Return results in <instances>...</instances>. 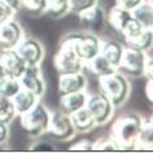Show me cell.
Listing matches in <instances>:
<instances>
[{"instance_id": "cell-4", "label": "cell", "mask_w": 153, "mask_h": 153, "mask_svg": "<svg viewBox=\"0 0 153 153\" xmlns=\"http://www.w3.org/2000/svg\"><path fill=\"white\" fill-rule=\"evenodd\" d=\"M49 110L43 104L36 102L29 112L20 114L21 128L31 137L45 134L49 122Z\"/></svg>"}, {"instance_id": "cell-24", "label": "cell", "mask_w": 153, "mask_h": 153, "mask_svg": "<svg viewBox=\"0 0 153 153\" xmlns=\"http://www.w3.org/2000/svg\"><path fill=\"white\" fill-rule=\"evenodd\" d=\"M20 90L21 85L18 82V78L7 74L0 75V95L12 99Z\"/></svg>"}, {"instance_id": "cell-29", "label": "cell", "mask_w": 153, "mask_h": 153, "mask_svg": "<svg viewBox=\"0 0 153 153\" xmlns=\"http://www.w3.org/2000/svg\"><path fill=\"white\" fill-rule=\"evenodd\" d=\"M96 4L97 0H69V10L78 14L79 12L88 9Z\"/></svg>"}, {"instance_id": "cell-21", "label": "cell", "mask_w": 153, "mask_h": 153, "mask_svg": "<svg viewBox=\"0 0 153 153\" xmlns=\"http://www.w3.org/2000/svg\"><path fill=\"white\" fill-rule=\"evenodd\" d=\"M153 149V128H152V121L148 122L143 121L141 128L137 135V139L135 141L134 151H152Z\"/></svg>"}, {"instance_id": "cell-36", "label": "cell", "mask_w": 153, "mask_h": 153, "mask_svg": "<svg viewBox=\"0 0 153 153\" xmlns=\"http://www.w3.org/2000/svg\"><path fill=\"white\" fill-rule=\"evenodd\" d=\"M3 3H5L7 5H9L14 12L21 8V0H1Z\"/></svg>"}, {"instance_id": "cell-1", "label": "cell", "mask_w": 153, "mask_h": 153, "mask_svg": "<svg viewBox=\"0 0 153 153\" xmlns=\"http://www.w3.org/2000/svg\"><path fill=\"white\" fill-rule=\"evenodd\" d=\"M141 125L143 120L136 113L123 114L114 121L110 128V136L120 151H134Z\"/></svg>"}, {"instance_id": "cell-34", "label": "cell", "mask_w": 153, "mask_h": 153, "mask_svg": "<svg viewBox=\"0 0 153 153\" xmlns=\"http://www.w3.org/2000/svg\"><path fill=\"white\" fill-rule=\"evenodd\" d=\"M152 78H148L147 79V83H145V86H144V95H145V97H147V100L149 102H152L153 100V94H152Z\"/></svg>"}, {"instance_id": "cell-15", "label": "cell", "mask_w": 153, "mask_h": 153, "mask_svg": "<svg viewBox=\"0 0 153 153\" xmlns=\"http://www.w3.org/2000/svg\"><path fill=\"white\" fill-rule=\"evenodd\" d=\"M83 27L91 31H100L105 24V13L97 4L78 13Z\"/></svg>"}, {"instance_id": "cell-25", "label": "cell", "mask_w": 153, "mask_h": 153, "mask_svg": "<svg viewBox=\"0 0 153 153\" xmlns=\"http://www.w3.org/2000/svg\"><path fill=\"white\" fill-rule=\"evenodd\" d=\"M69 12V0H47L45 13L52 18H61Z\"/></svg>"}, {"instance_id": "cell-22", "label": "cell", "mask_w": 153, "mask_h": 153, "mask_svg": "<svg viewBox=\"0 0 153 153\" xmlns=\"http://www.w3.org/2000/svg\"><path fill=\"white\" fill-rule=\"evenodd\" d=\"M100 53L109 61L110 65H113L117 69V65L120 64L122 53H123V45L114 40L105 42L104 44H101Z\"/></svg>"}, {"instance_id": "cell-35", "label": "cell", "mask_w": 153, "mask_h": 153, "mask_svg": "<svg viewBox=\"0 0 153 153\" xmlns=\"http://www.w3.org/2000/svg\"><path fill=\"white\" fill-rule=\"evenodd\" d=\"M145 78H152L153 76V69H152V59L148 57L147 60V64H145V68H144V74H143Z\"/></svg>"}, {"instance_id": "cell-16", "label": "cell", "mask_w": 153, "mask_h": 153, "mask_svg": "<svg viewBox=\"0 0 153 153\" xmlns=\"http://www.w3.org/2000/svg\"><path fill=\"white\" fill-rule=\"evenodd\" d=\"M87 96H88V94L86 91L62 94L60 96V110L65 114H68V116H70L71 113L85 108L87 102Z\"/></svg>"}, {"instance_id": "cell-6", "label": "cell", "mask_w": 153, "mask_h": 153, "mask_svg": "<svg viewBox=\"0 0 153 153\" xmlns=\"http://www.w3.org/2000/svg\"><path fill=\"white\" fill-rule=\"evenodd\" d=\"M147 60L148 57L144 51L126 47L123 48L120 64L117 65V71L122 73L123 75L134 76V78L143 76Z\"/></svg>"}, {"instance_id": "cell-23", "label": "cell", "mask_w": 153, "mask_h": 153, "mask_svg": "<svg viewBox=\"0 0 153 153\" xmlns=\"http://www.w3.org/2000/svg\"><path fill=\"white\" fill-rule=\"evenodd\" d=\"M131 14L140 25H143L144 27L152 29V22H153V7H152V3H148V1H145L144 0V1L140 3L135 9L131 10Z\"/></svg>"}, {"instance_id": "cell-8", "label": "cell", "mask_w": 153, "mask_h": 153, "mask_svg": "<svg viewBox=\"0 0 153 153\" xmlns=\"http://www.w3.org/2000/svg\"><path fill=\"white\" fill-rule=\"evenodd\" d=\"M86 108L91 113V116L94 117L95 122H96V126L108 123L114 112V105L101 92L88 95L87 96Z\"/></svg>"}, {"instance_id": "cell-28", "label": "cell", "mask_w": 153, "mask_h": 153, "mask_svg": "<svg viewBox=\"0 0 153 153\" xmlns=\"http://www.w3.org/2000/svg\"><path fill=\"white\" fill-rule=\"evenodd\" d=\"M92 151H120V149L112 136H106L92 141Z\"/></svg>"}, {"instance_id": "cell-37", "label": "cell", "mask_w": 153, "mask_h": 153, "mask_svg": "<svg viewBox=\"0 0 153 153\" xmlns=\"http://www.w3.org/2000/svg\"><path fill=\"white\" fill-rule=\"evenodd\" d=\"M0 151H3V148H1V144H0Z\"/></svg>"}, {"instance_id": "cell-31", "label": "cell", "mask_w": 153, "mask_h": 153, "mask_svg": "<svg viewBox=\"0 0 153 153\" xmlns=\"http://www.w3.org/2000/svg\"><path fill=\"white\" fill-rule=\"evenodd\" d=\"M144 0H116V5L120 7L122 9L130 10L131 12L132 9H135L140 3H143Z\"/></svg>"}, {"instance_id": "cell-14", "label": "cell", "mask_w": 153, "mask_h": 153, "mask_svg": "<svg viewBox=\"0 0 153 153\" xmlns=\"http://www.w3.org/2000/svg\"><path fill=\"white\" fill-rule=\"evenodd\" d=\"M87 86L86 76L79 73H70V74H60L59 76V87L60 94H71V92H79V91H85Z\"/></svg>"}, {"instance_id": "cell-10", "label": "cell", "mask_w": 153, "mask_h": 153, "mask_svg": "<svg viewBox=\"0 0 153 153\" xmlns=\"http://www.w3.org/2000/svg\"><path fill=\"white\" fill-rule=\"evenodd\" d=\"M21 88L33 92L35 96L42 97L45 91V83L42 75L39 65H26L25 70L18 76Z\"/></svg>"}, {"instance_id": "cell-18", "label": "cell", "mask_w": 153, "mask_h": 153, "mask_svg": "<svg viewBox=\"0 0 153 153\" xmlns=\"http://www.w3.org/2000/svg\"><path fill=\"white\" fill-rule=\"evenodd\" d=\"M70 120H71L73 126H74L75 132H87L96 126V122H95L94 117L91 116V113L87 110L86 106L76 110L74 113H71Z\"/></svg>"}, {"instance_id": "cell-20", "label": "cell", "mask_w": 153, "mask_h": 153, "mask_svg": "<svg viewBox=\"0 0 153 153\" xmlns=\"http://www.w3.org/2000/svg\"><path fill=\"white\" fill-rule=\"evenodd\" d=\"M131 18H132V14H131L130 10L122 9V8H120V7L114 5V7L110 8L105 20L108 21L110 27H112L113 30H116L117 33L121 34L122 29L125 27V25L127 24Z\"/></svg>"}, {"instance_id": "cell-7", "label": "cell", "mask_w": 153, "mask_h": 153, "mask_svg": "<svg viewBox=\"0 0 153 153\" xmlns=\"http://www.w3.org/2000/svg\"><path fill=\"white\" fill-rule=\"evenodd\" d=\"M45 134H49L53 139L66 141L75 135L74 126L71 123L70 116L61 110H55L49 114V122Z\"/></svg>"}, {"instance_id": "cell-3", "label": "cell", "mask_w": 153, "mask_h": 153, "mask_svg": "<svg viewBox=\"0 0 153 153\" xmlns=\"http://www.w3.org/2000/svg\"><path fill=\"white\" fill-rule=\"evenodd\" d=\"M53 66L60 74H70V73H79L85 68V62L76 55L74 45H73L71 35H68L61 42L59 51L53 57Z\"/></svg>"}, {"instance_id": "cell-27", "label": "cell", "mask_w": 153, "mask_h": 153, "mask_svg": "<svg viewBox=\"0 0 153 153\" xmlns=\"http://www.w3.org/2000/svg\"><path fill=\"white\" fill-rule=\"evenodd\" d=\"M21 8L31 16H40L45 13L47 0H21Z\"/></svg>"}, {"instance_id": "cell-33", "label": "cell", "mask_w": 153, "mask_h": 153, "mask_svg": "<svg viewBox=\"0 0 153 153\" xmlns=\"http://www.w3.org/2000/svg\"><path fill=\"white\" fill-rule=\"evenodd\" d=\"M9 137V127L8 123H3L0 122V144H5Z\"/></svg>"}, {"instance_id": "cell-12", "label": "cell", "mask_w": 153, "mask_h": 153, "mask_svg": "<svg viewBox=\"0 0 153 153\" xmlns=\"http://www.w3.org/2000/svg\"><path fill=\"white\" fill-rule=\"evenodd\" d=\"M14 49L22 57L26 65H39L44 57L43 45L40 44V42L33 39V38L22 39Z\"/></svg>"}, {"instance_id": "cell-26", "label": "cell", "mask_w": 153, "mask_h": 153, "mask_svg": "<svg viewBox=\"0 0 153 153\" xmlns=\"http://www.w3.org/2000/svg\"><path fill=\"white\" fill-rule=\"evenodd\" d=\"M16 116H17V113L14 110L12 100L9 97L0 95V122H3V123H10Z\"/></svg>"}, {"instance_id": "cell-9", "label": "cell", "mask_w": 153, "mask_h": 153, "mask_svg": "<svg viewBox=\"0 0 153 153\" xmlns=\"http://www.w3.org/2000/svg\"><path fill=\"white\" fill-rule=\"evenodd\" d=\"M71 38L76 55L83 62L91 60L100 53L102 43L94 34H71Z\"/></svg>"}, {"instance_id": "cell-19", "label": "cell", "mask_w": 153, "mask_h": 153, "mask_svg": "<svg viewBox=\"0 0 153 153\" xmlns=\"http://www.w3.org/2000/svg\"><path fill=\"white\" fill-rule=\"evenodd\" d=\"M85 66L88 69L91 74H94L95 76H97V78L108 75V74H112V73H114L117 70L113 65H110V62L101 55V53H99V55L92 57L91 60L86 61Z\"/></svg>"}, {"instance_id": "cell-30", "label": "cell", "mask_w": 153, "mask_h": 153, "mask_svg": "<svg viewBox=\"0 0 153 153\" xmlns=\"http://www.w3.org/2000/svg\"><path fill=\"white\" fill-rule=\"evenodd\" d=\"M69 151H78V152H90L92 151V141L87 140V139H82L75 141L74 144H71L69 147Z\"/></svg>"}, {"instance_id": "cell-13", "label": "cell", "mask_w": 153, "mask_h": 153, "mask_svg": "<svg viewBox=\"0 0 153 153\" xmlns=\"http://www.w3.org/2000/svg\"><path fill=\"white\" fill-rule=\"evenodd\" d=\"M26 68V62L18 55L16 49H1L0 51V69L3 74L18 78Z\"/></svg>"}, {"instance_id": "cell-2", "label": "cell", "mask_w": 153, "mask_h": 153, "mask_svg": "<svg viewBox=\"0 0 153 153\" xmlns=\"http://www.w3.org/2000/svg\"><path fill=\"white\" fill-rule=\"evenodd\" d=\"M99 79V88L102 95L109 99V101L116 106H121L127 100L130 95V82L126 75L120 71H114L112 74L100 76Z\"/></svg>"}, {"instance_id": "cell-17", "label": "cell", "mask_w": 153, "mask_h": 153, "mask_svg": "<svg viewBox=\"0 0 153 153\" xmlns=\"http://www.w3.org/2000/svg\"><path fill=\"white\" fill-rule=\"evenodd\" d=\"M38 99L39 97L35 96L33 92H30V91L25 90V88H21L10 100L13 102L16 113L20 116V114L29 112V110L38 102Z\"/></svg>"}, {"instance_id": "cell-11", "label": "cell", "mask_w": 153, "mask_h": 153, "mask_svg": "<svg viewBox=\"0 0 153 153\" xmlns=\"http://www.w3.org/2000/svg\"><path fill=\"white\" fill-rule=\"evenodd\" d=\"M24 39V30L16 20L9 18L0 24V48L14 49Z\"/></svg>"}, {"instance_id": "cell-32", "label": "cell", "mask_w": 153, "mask_h": 153, "mask_svg": "<svg viewBox=\"0 0 153 153\" xmlns=\"http://www.w3.org/2000/svg\"><path fill=\"white\" fill-rule=\"evenodd\" d=\"M13 14H14V10L9 5H7L5 3H3L0 0V24L9 20V18H12Z\"/></svg>"}, {"instance_id": "cell-5", "label": "cell", "mask_w": 153, "mask_h": 153, "mask_svg": "<svg viewBox=\"0 0 153 153\" xmlns=\"http://www.w3.org/2000/svg\"><path fill=\"white\" fill-rule=\"evenodd\" d=\"M121 35L125 38L126 44L130 48L145 52L152 47V39H153L152 29L144 27L134 17L125 25V27L121 31Z\"/></svg>"}]
</instances>
